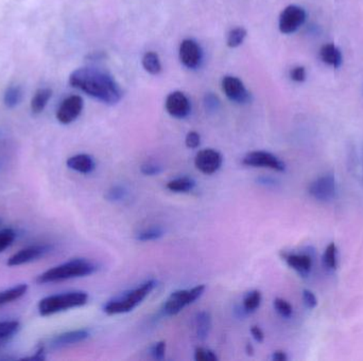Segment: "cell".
<instances>
[{
  "instance_id": "cell-1",
  "label": "cell",
  "mask_w": 363,
  "mask_h": 361,
  "mask_svg": "<svg viewBox=\"0 0 363 361\" xmlns=\"http://www.w3.org/2000/svg\"><path fill=\"white\" fill-rule=\"evenodd\" d=\"M69 84L105 104H117L123 95L115 79L99 68H79L71 73Z\"/></svg>"
},
{
  "instance_id": "cell-2",
  "label": "cell",
  "mask_w": 363,
  "mask_h": 361,
  "mask_svg": "<svg viewBox=\"0 0 363 361\" xmlns=\"http://www.w3.org/2000/svg\"><path fill=\"white\" fill-rule=\"evenodd\" d=\"M97 270V265L85 259H75L63 263L59 266L48 269L45 272L37 277V282L39 284L47 283L61 282V281L71 280V279L82 278L93 275Z\"/></svg>"
},
{
  "instance_id": "cell-3",
  "label": "cell",
  "mask_w": 363,
  "mask_h": 361,
  "mask_svg": "<svg viewBox=\"0 0 363 361\" xmlns=\"http://www.w3.org/2000/svg\"><path fill=\"white\" fill-rule=\"evenodd\" d=\"M155 286H157V282L154 280L145 281L139 286L130 289L123 294L107 301V304L103 306V312L109 316L132 312L152 293Z\"/></svg>"
},
{
  "instance_id": "cell-4",
  "label": "cell",
  "mask_w": 363,
  "mask_h": 361,
  "mask_svg": "<svg viewBox=\"0 0 363 361\" xmlns=\"http://www.w3.org/2000/svg\"><path fill=\"white\" fill-rule=\"evenodd\" d=\"M89 301V295L85 291H71L65 294L53 295L42 299L39 303L41 316H51L65 312L75 307L83 306Z\"/></svg>"
},
{
  "instance_id": "cell-5",
  "label": "cell",
  "mask_w": 363,
  "mask_h": 361,
  "mask_svg": "<svg viewBox=\"0 0 363 361\" xmlns=\"http://www.w3.org/2000/svg\"><path fill=\"white\" fill-rule=\"evenodd\" d=\"M204 285H197L189 289H179L175 291L163 302V313L166 316H175L189 305L195 303L204 294Z\"/></svg>"
},
{
  "instance_id": "cell-6",
  "label": "cell",
  "mask_w": 363,
  "mask_h": 361,
  "mask_svg": "<svg viewBox=\"0 0 363 361\" xmlns=\"http://www.w3.org/2000/svg\"><path fill=\"white\" fill-rule=\"evenodd\" d=\"M242 165L247 167H263L276 172H284L286 165L281 159L269 151H253L247 153L242 159Z\"/></svg>"
},
{
  "instance_id": "cell-7",
  "label": "cell",
  "mask_w": 363,
  "mask_h": 361,
  "mask_svg": "<svg viewBox=\"0 0 363 361\" xmlns=\"http://www.w3.org/2000/svg\"><path fill=\"white\" fill-rule=\"evenodd\" d=\"M306 11L299 6L285 8L279 15V31L284 34L294 33L306 21Z\"/></svg>"
},
{
  "instance_id": "cell-8",
  "label": "cell",
  "mask_w": 363,
  "mask_h": 361,
  "mask_svg": "<svg viewBox=\"0 0 363 361\" xmlns=\"http://www.w3.org/2000/svg\"><path fill=\"white\" fill-rule=\"evenodd\" d=\"M336 178L333 173L322 175L309 185V194L317 201H333L336 196Z\"/></svg>"
},
{
  "instance_id": "cell-9",
  "label": "cell",
  "mask_w": 363,
  "mask_h": 361,
  "mask_svg": "<svg viewBox=\"0 0 363 361\" xmlns=\"http://www.w3.org/2000/svg\"><path fill=\"white\" fill-rule=\"evenodd\" d=\"M221 86L227 99L235 102L237 104H247L251 101L250 91L245 89V84L239 77L225 75Z\"/></svg>"
},
{
  "instance_id": "cell-10",
  "label": "cell",
  "mask_w": 363,
  "mask_h": 361,
  "mask_svg": "<svg viewBox=\"0 0 363 361\" xmlns=\"http://www.w3.org/2000/svg\"><path fill=\"white\" fill-rule=\"evenodd\" d=\"M222 163V155L216 149H204L195 155V167L205 175L215 174L220 169Z\"/></svg>"
},
{
  "instance_id": "cell-11",
  "label": "cell",
  "mask_w": 363,
  "mask_h": 361,
  "mask_svg": "<svg viewBox=\"0 0 363 361\" xmlns=\"http://www.w3.org/2000/svg\"><path fill=\"white\" fill-rule=\"evenodd\" d=\"M83 99L79 95H71L62 102L57 111V119L62 124H71L83 111Z\"/></svg>"
},
{
  "instance_id": "cell-12",
  "label": "cell",
  "mask_w": 363,
  "mask_h": 361,
  "mask_svg": "<svg viewBox=\"0 0 363 361\" xmlns=\"http://www.w3.org/2000/svg\"><path fill=\"white\" fill-rule=\"evenodd\" d=\"M53 246L51 245H35V246L27 247L21 249L19 252L14 253L9 260H8V266H19V265L27 264V263L33 262L39 260L46 254L51 252Z\"/></svg>"
},
{
  "instance_id": "cell-13",
  "label": "cell",
  "mask_w": 363,
  "mask_h": 361,
  "mask_svg": "<svg viewBox=\"0 0 363 361\" xmlns=\"http://www.w3.org/2000/svg\"><path fill=\"white\" fill-rule=\"evenodd\" d=\"M179 59L182 64L188 69H197L202 62V49L200 45L193 39H187L179 45Z\"/></svg>"
},
{
  "instance_id": "cell-14",
  "label": "cell",
  "mask_w": 363,
  "mask_h": 361,
  "mask_svg": "<svg viewBox=\"0 0 363 361\" xmlns=\"http://www.w3.org/2000/svg\"><path fill=\"white\" fill-rule=\"evenodd\" d=\"M167 113L177 119L188 117L191 111V101L182 91H173L169 93L165 102Z\"/></svg>"
},
{
  "instance_id": "cell-15",
  "label": "cell",
  "mask_w": 363,
  "mask_h": 361,
  "mask_svg": "<svg viewBox=\"0 0 363 361\" xmlns=\"http://www.w3.org/2000/svg\"><path fill=\"white\" fill-rule=\"evenodd\" d=\"M89 337V332L87 330L69 331V332L62 333L51 338L49 341V346L53 350H57V349L66 348V346L83 342Z\"/></svg>"
},
{
  "instance_id": "cell-16",
  "label": "cell",
  "mask_w": 363,
  "mask_h": 361,
  "mask_svg": "<svg viewBox=\"0 0 363 361\" xmlns=\"http://www.w3.org/2000/svg\"><path fill=\"white\" fill-rule=\"evenodd\" d=\"M285 262L302 276H307L312 268V259L306 253H284Z\"/></svg>"
},
{
  "instance_id": "cell-17",
  "label": "cell",
  "mask_w": 363,
  "mask_h": 361,
  "mask_svg": "<svg viewBox=\"0 0 363 361\" xmlns=\"http://www.w3.org/2000/svg\"><path fill=\"white\" fill-rule=\"evenodd\" d=\"M67 167L73 171L81 173V174H91V172L95 171L96 163L93 157L87 154H78L75 156L71 157L66 163Z\"/></svg>"
},
{
  "instance_id": "cell-18",
  "label": "cell",
  "mask_w": 363,
  "mask_h": 361,
  "mask_svg": "<svg viewBox=\"0 0 363 361\" xmlns=\"http://www.w3.org/2000/svg\"><path fill=\"white\" fill-rule=\"evenodd\" d=\"M320 57L323 63L339 68L342 64V53L334 44H326L320 50Z\"/></svg>"
},
{
  "instance_id": "cell-19",
  "label": "cell",
  "mask_w": 363,
  "mask_h": 361,
  "mask_svg": "<svg viewBox=\"0 0 363 361\" xmlns=\"http://www.w3.org/2000/svg\"><path fill=\"white\" fill-rule=\"evenodd\" d=\"M195 324L197 339L201 341L206 340L211 330V315L207 312L197 313L195 315Z\"/></svg>"
},
{
  "instance_id": "cell-20",
  "label": "cell",
  "mask_w": 363,
  "mask_h": 361,
  "mask_svg": "<svg viewBox=\"0 0 363 361\" xmlns=\"http://www.w3.org/2000/svg\"><path fill=\"white\" fill-rule=\"evenodd\" d=\"M28 290L27 284H19L6 290L0 291V307L5 306L9 303L19 300L21 297L25 296Z\"/></svg>"
},
{
  "instance_id": "cell-21",
  "label": "cell",
  "mask_w": 363,
  "mask_h": 361,
  "mask_svg": "<svg viewBox=\"0 0 363 361\" xmlns=\"http://www.w3.org/2000/svg\"><path fill=\"white\" fill-rule=\"evenodd\" d=\"M195 181L191 177H177L168 181L166 185L167 189L175 193H189L195 189Z\"/></svg>"
},
{
  "instance_id": "cell-22",
  "label": "cell",
  "mask_w": 363,
  "mask_h": 361,
  "mask_svg": "<svg viewBox=\"0 0 363 361\" xmlns=\"http://www.w3.org/2000/svg\"><path fill=\"white\" fill-rule=\"evenodd\" d=\"M141 64H143V69L152 75H159L163 71L161 59H159V55L154 51L145 53L141 59Z\"/></svg>"
},
{
  "instance_id": "cell-23",
  "label": "cell",
  "mask_w": 363,
  "mask_h": 361,
  "mask_svg": "<svg viewBox=\"0 0 363 361\" xmlns=\"http://www.w3.org/2000/svg\"><path fill=\"white\" fill-rule=\"evenodd\" d=\"M19 321H0V348L9 342L19 331Z\"/></svg>"
},
{
  "instance_id": "cell-24",
  "label": "cell",
  "mask_w": 363,
  "mask_h": 361,
  "mask_svg": "<svg viewBox=\"0 0 363 361\" xmlns=\"http://www.w3.org/2000/svg\"><path fill=\"white\" fill-rule=\"evenodd\" d=\"M53 91L49 89H42L35 93V97L31 101V111L32 113H41L42 111L45 109L46 105H47L48 101L51 100Z\"/></svg>"
},
{
  "instance_id": "cell-25",
  "label": "cell",
  "mask_w": 363,
  "mask_h": 361,
  "mask_svg": "<svg viewBox=\"0 0 363 361\" xmlns=\"http://www.w3.org/2000/svg\"><path fill=\"white\" fill-rule=\"evenodd\" d=\"M263 296L259 290L249 291L242 300V312L245 314H251L256 312L258 307L260 306Z\"/></svg>"
},
{
  "instance_id": "cell-26",
  "label": "cell",
  "mask_w": 363,
  "mask_h": 361,
  "mask_svg": "<svg viewBox=\"0 0 363 361\" xmlns=\"http://www.w3.org/2000/svg\"><path fill=\"white\" fill-rule=\"evenodd\" d=\"M165 234V231L161 227H149V228L143 229L136 233L135 237L139 242H152L161 239Z\"/></svg>"
},
{
  "instance_id": "cell-27",
  "label": "cell",
  "mask_w": 363,
  "mask_h": 361,
  "mask_svg": "<svg viewBox=\"0 0 363 361\" xmlns=\"http://www.w3.org/2000/svg\"><path fill=\"white\" fill-rule=\"evenodd\" d=\"M23 98V91H21L19 86H10L9 89L6 91L3 101H5L6 107L9 109H13L16 105L19 104Z\"/></svg>"
},
{
  "instance_id": "cell-28",
  "label": "cell",
  "mask_w": 363,
  "mask_h": 361,
  "mask_svg": "<svg viewBox=\"0 0 363 361\" xmlns=\"http://www.w3.org/2000/svg\"><path fill=\"white\" fill-rule=\"evenodd\" d=\"M247 31L243 27H237L231 30L227 34V45L229 48H237L242 45L247 37Z\"/></svg>"
},
{
  "instance_id": "cell-29",
  "label": "cell",
  "mask_w": 363,
  "mask_h": 361,
  "mask_svg": "<svg viewBox=\"0 0 363 361\" xmlns=\"http://www.w3.org/2000/svg\"><path fill=\"white\" fill-rule=\"evenodd\" d=\"M127 190L123 185H113L105 193V199L112 203H121L127 197Z\"/></svg>"
},
{
  "instance_id": "cell-30",
  "label": "cell",
  "mask_w": 363,
  "mask_h": 361,
  "mask_svg": "<svg viewBox=\"0 0 363 361\" xmlns=\"http://www.w3.org/2000/svg\"><path fill=\"white\" fill-rule=\"evenodd\" d=\"M325 266L328 269L337 268V247L334 243L329 244L323 257Z\"/></svg>"
},
{
  "instance_id": "cell-31",
  "label": "cell",
  "mask_w": 363,
  "mask_h": 361,
  "mask_svg": "<svg viewBox=\"0 0 363 361\" xmlns=\"http://www.w3.org/2000/svg\"><path fill=\"white\" fill-rule=\"evenodd\" d=\"M273 305H274L275 311H276L281 316L284 317V318H290L293 313V308L292 305H291L288 301L282 298H276Z\"/></svg>"
},
{
  "instance_id": "cell-32",
  "label": "cell",
  "mask_w": 363,
  "mask_h": 361,
  "mask_svg": "<svg viewBox=\"0 0 363 361\" xmlns=\"http://www.w3.org/2000/svg\"><path fill=\"white\" fill-rule=\"evenodd\" d=\"M16 233L12 229H3L0 231V252L11 246L15 241Z\"/></svg>"
},
{
  "instance_id": "cell-33",
  "label": "cell",
  "mask_w": 363,
  "mask_h": 361,
  "mask_svg": "<svg viewBox=\"0 0 363 361\" xmlns=\"http://www.w3.org/2000/svg\"><path fill=\"white\" fill-rule=\"evenodd\" d=\"M195 361H217L218 360V356L216 353L209 350V349L199 348L195 349Z\"/></svg>"
},
{
  "instance_id": "cell-34",
  "label": "cell",
  "mask_w": 363,
  "mask_h": 361,
  "mask_svg": "<svg viewBox=\"0 0 363 361\" xmlns=\"http://www.w3.org/2000/svg\"><path fill=\"white\" fill-rule=\"evenodd\" d=\"M151 356L155 360H163L166 355V342L165 341H159L154 343L150 349Z\"/></svg>"
},
{
  "instance_id": "cell-35",
  "label": "cell",
  "mask_w": 363,
  "mask_h": 361,
  "mask_svg": "<svg viewBox=\"0 0 363 361\" xmlns=\"http://www.w3.org/2000/svg\"><path fill=\"white\" fill-rule=\"evenodd\" d=\"M185 145L188 149H197L201 145V136L197 131H189L185 138Z\"/></svg>"
},
{
  "instance_id": "cell-36",
  "label": "cell",
  "mask_w": 363,
  "mask_h": 361,
  "mask_svg": "<svg viewBox=\"0 0 363 361\" xmlns=\"http://www.w3.org/2000/svg\"><path fill=\"white\" fill-rule=\"evenodd\" d=\"M141 172L145 176H155L161 173V167L154 163H145L141 165Z\"/></svg>"
},
{
  "instance_id": "cell-37",
  "label": "cell",
  "mask_w": 363,
  "mask_h": 361,
  "mask_svg": "<svg viewBox=\"0 0 363 361\" xmlns=\"http://www.w3.org/2000/svg\"><path fill=\"white\" fill-rule=\"evenodd\" d=\"M290 79L296 83H302L306 80V69L303 66H296L290 71Z\"/></svg>"
},
{
  "instance_id": "cell-38",
  "label": "cell",
  "mask_w": 363,
  "mask_h": 361,
  "mask_svg": "<svg viewBox=\"0 0 363 361\" xmlns=\"http://www.w3.org/2000/svg\"><path fill=\"white\" fill-rule=\"evenodd\" d=\"M303 301H304V304L310 309L315 308L318 305V299H317L316 295L313 294L312 291L307 290V289L303 291Z\"/></svg>"
},
{
  "instance_id": "cell-39",
  "label": "cell",
  "mask_w": 363,
  "mask_h": 361,
  "mask_svg": "<svg viewBox=\"0 0 363 361\" xmlns=\"http://www.w3.org/2000/svg\"><path fill=\"white\" fill-rule=\"evenodd\" d=\"M251 335L256 342L261 343L265 340V333L257 325H253L251 328Z\"/></svg>"
},
{
  "instance_id": "cell-40",
  "label": "cell",
  "mask_w": 363,
  "mask_h": 361,
  "mask_svg": "<svg viewBox=\"0 0 363 361\" xmlns=\"http://www.w3.org/2000/svg\"><path fill=\"white\" fill-rule=\"evenodd\" d=\"M205 104L209 109H215L218 107L219 101L215 95H207L205 99Z\"/></svg>"
},
{
  "instance_id": "cell-41",
  "label": "cell",
  "mask_w": 363,
  "mask_h": 361,
  "mask_svg": "<svg viewBox=\"0 0 363 361\" xmlns=\"http://www.w3.org/2000/svg\"><path fill=\"white\" fill-rule=\"evenodd\" d=\"M272 360L286 361L288 360V356H287L286 353L283 352V351H276V352L273 353Z\"/></svg>"
},
{
  "instance_id": "cell-42",
  "label": "cell",
  "mask_w": 363,
  "mask_h": 361,
  "mask_svg": "<svg viewBox=\"0 0 363 361\" xmlns=\"http://www.w3.org/2000/svg\"><path fill=\"white\" fill-rule=\"evenodd\" d=\"M245 353H247L249 356H252V355L254 354V348H253L251 343H247V346H245Z\"/></svg>"
}]
</instances>
